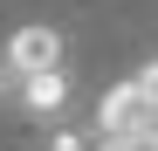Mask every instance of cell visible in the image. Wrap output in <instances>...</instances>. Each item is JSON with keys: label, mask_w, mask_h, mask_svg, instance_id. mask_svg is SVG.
<instances>
[{"label": "cell", "mask_w": 158, "mask_h": 151, "mask_svg": "<svg viewBox=\"0 0 158 151\" xmlns=\"http://www.w3.org/2000/svg\"><path fill=\"white\" fill-rule=\"evenodd\" d=\"M151 103H158V96L144 89V76H131V83L103 89V103H96V131H124V137H138L144 117H151Z\"/></svg>", "instance_id": "6da1fadb"}, {"label": "cell", "mask_w": 158, "mask_h": 151, "mask_svg": "<svg viewBox=\"0 0 158 151\" xmlns=\"http://www.w3.org/2000/svg\"><path fill=\"white\" fill-rule=\"evenodd\" d=\"M7 69H14V76L62 69V35H55V28H21V35L7 41Z\"/></svg>", "instance_id": "7a4b0ae2"}, {"label": "cell", "mask_w": 158, "mask_h": 151, "mask_svg": "<svg viewBox=\"0 0 158 151\" xmlns=\"http://www.w3.org/2000/svg\"><path fill=\"white\" fill-rule=\"evenodd\" d=\"M21 103H28V117H62V110H69V76H62V69L21 76Z\"/></svg>", "instance_id": "3957f363"}, {"label": "cell", "mask_w": 158, "mask_h": 151, "mask_svg": "<svg viewBox=\"0 0 158 151\" xmlns=\"http://www.w3.org/2000/svg\"><path fill=\"white\" fill-rule=\"evenodd\" d=\"M89 151H138V137H124V131H103Z\"/></svg>", "instance_id": "277c9868"}, {"label": "cell", "mask_w": 158, "mask_h": 151, "mask_svg": "<svg viewBox=\"0 0 158 151\" xmlns=\"http://www.w3.org/2000/svg\"><path fill=\"white\" fill-rule=\"evenodd\" d=\"M48 151H89V144L76 137V131H62V117H55V144H48Z\"/></svg>", "instance_id": "5b68a950"}, {"label": "cell", "mask_w": 158, "mask_h": 151, "mask_svg": "<svg viewBox=\"0 0 158 151\" xmlns=\"http://www.w3.org/2000/svg\"><path fill=\"white\" fill-rule=\"evenodd\" d=\"M138 76H144V89H151V96H158V55H151V62H144V69H138Z\"/></svg>", "instance_id": "8992f818"}, {"label": "cell", "mask_w": 158, "mask_h": 151, "mask_svg": "<svg viewBox=\"0 0 158 151\" xmlns=\"http://www.w3.org/2000/svg\"><path fill=\"white\" fill-rule=\"evenodd\" d=\"M14 83H21V76H14V69H7V62H0V96H7V89H14Z\"/></svg>", "instance_id": "52a82bcc"}]
</instances>
